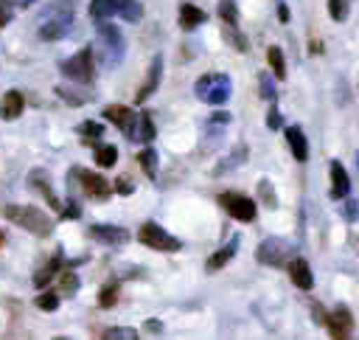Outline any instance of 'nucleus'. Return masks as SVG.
<instances>
[{"label": "nucleus", "mask_w": 359, "mask_h": 340, "mask_svg": "<svg viewBox=\"0 0 359 340\" xmlns=\"http://www.w3.org/2000/svg\"><path fill=\"white\" fill-rule=\"evenodd\" d=\"M11 14H14V6H11V0H0V28L11 22Z\"/></svg>", "instance_id": "nucleus-37"}, {"label": "nucleus", "mask_w": 359, "mask_h": 340, "mask_svg": "<svg viewBox=\"0 0 359 340\" xmlns=\"http://www.w3.org/2000/svg\"><path fill=\"white\" fill-rule=\"evenodd\" d=\"M328 11H331V17H334L337 22H342V20L348 17V3H345V0H328Z\"/></svg>", "instance_id": "nucleus-34"}, {"label": "nucleus", "mask_w": 359, "mask_h": 340, "mask_svg": "<svg viewBox=\"0 0 359 340\" xmlns=\"http://www.w3.org/2000/svg\"><path fill=\"white\" fill-rule=\"evenodd\" d=\"M115 14L126 22H137L143 17V6L137 0H115Z\"/></svg>", "instance_id": "nucleus-20"}, {"label": "nucleus", "mask_w": 359, "mask_h": 340, "mask_svg": "<svg viewBox=\"0 0 359 340\" xmlns=\"http://www.w3.org/2000/svg\"><path fill=\"white\" fill-rule=\"evenodd\" d=\"M266 126H269V129H278V126H280V112H278L275 107H272L269 115H266Z\"/></svg>", "instance_id": "nucleus-43"}, {"label": "nucleus", "mask_w": 359, "mask_h": 340, "mask_svg": "<svg viewBox=\"0 0 359 340\" xmlns=\"http://www.w3.org/2000/svg\"><path fill=\"white\" fill-rule=\"evenodd\" d=\"M289 278L297 289H311L314 287V275H311V267L306 259H289Z\"/></svg>", "instance_id": "nucleus-14"}, {"label": "nucleus", "mask_w": 359, "mask_h": 340, "mask_svg": "<svg viewBox=\"0 0 359 340\" xmlns=\"http://www.w3.org/2000/svg\"><path fill=\"white\" fill-rule=\"evenodd\" d=\"M115 191L118 194H132V183L126 177H121V180H115Z\"/></svg>", "instance_id": "nucleus-44"}, {"label": "nucleus", "mask_w": 359, "mask_h": 340, "mask_svg": "<svg viewBox=\"0 0 359 340\" xmlns=\"http://www.w3.org/2000/svg\"><path fill=\"white\" fill-rule=\"evenodd\" d=\"M244 155H247V146H238V149H236V157H230V160H224V163H222V166H219L216 171H224V169H233L236 163H241V160H244Z\"/></svg>", "instance_id": "nucleus-39"}, {"label": "nucleus", "mask_w": 359, "mask_h": 340, "mask_svg": "<svg viewBox=\"0 0 359 340\" xmlns=\"http://www.w3.org/2000/svg\"><path fill=\"white\" fill-rule=\"evenodd\" d=\"M98 39H101V56H104V65L107 67H118L123 53H126V42H123V34L109 25V22H98Z\"/></svg>", "instance_id": "nucleus-2"}, {"label": "nucleus", "mask_w": 359, "mask_h": 340, "mask_svg": "<svg viewBox=\"0 0 359 340\" xmlns=\"http://www.w3.org/2000/svg\"><path fill=\"white\" fill-rule=\"evenodd\" d=\"M356 163H359V155H356Z\"/></svg>", "instance_id": "nucleus-49"}, {"label": "nucleus", "mask_w": 359, "mask_h": 340, "mask_svg": "<svg viewBox=\"0 0 359 340\" xmlns=\"http://www.w3.org/2000/svg\"><path fill=\"white\" fill-rule=\"evenodd\" d=\"M104 118L112 121L115 126H121V129L126 132V138L135 140V126H137L135 110H129V107H123V104H109V107H104Z\"/></svg>", "instance_id": "nucleus-9"}, {"label": "nucleus", "mask_w": 359, "mask_h": 340, "mask_svg": "<svg viewBox=\"0 0 359 340\" xmlns=\"http://www.w3.org/2000/svg\"><path fill=\"white\" fill-rule=\"evenodd\" d=\"M59 70H62L70 81L90 84V81H93V76H95V70H93V48H81L76 56L65 59V62L59 65Z\"/></svg>", "instance_id": "nucleus-5"}, {"label": "nucleus", "mask_w": 359, "mask_h": 340, "mask_svg": "<svg viewBox=\"0 0 359 340\" xmlns=\"http://www.w3.org/2000/svg\"><path fill=\"white\" fill-rule=\"evenodd\" d=\"M342 214H345L351 222H356V219H359V202H348V205L342 208Z\"/></svg>", "instance_id": "nucleus-42"}, {"label": "nucleus", "mask_w": 359, "mask_h": 340, "mask_svg": "<svg viewBox=\"0 0 359 340\" xmlns=\"http://www.w3.org/2000/svg\"><path fill=\"white\" fill-rule=\"evenodd\" d=\"M351 194V177L345 171V166L339 160H331V197L334 200H345Z\"/></svg>", "instance_id": "nucleus-15"}, {"label": "nucleus", "mask_w": 359, "mask_h": 340, "mask_svg": "<svg viewBox=\"0 0 359 340\" xmlns=\"http://www.w3.org/2000/svg\"><path fill=\"white\" fill-rule=\"evenodd\" d=\"M236 250H238V236H233L224 247H219L208 261H205V267H208V273H216V270H222L233 256H236Z\"/></svg>", "instance_id": "nucleus-17"}, {"label": "nucleus", "mask_w": 359, "mask_h": 340, "mask_svg": "<svg viewBox=\"0 0 359 340\" xmlns=\"http://www.w3.org/2000/svg\"><path fill=\"white\" fill-rule=\"evenodd\" d=\"M0 244H3V233H0Z\"/></svg>", "instance_id": "nucleus-48"}, {"label": "nucleus", "mask_w": 359, "mask_h": 340, "mask_svg": "<svg viewBox=\"0 0 359 340\" xmlns=\"http://www.w3.org/2000/svg\"><path fill=\"white\" fill-rule=\"evenodd\" d=\"M104 340H137L140 334H137V329H126V326H112V329H107L104 334H101Z\"/></svg>", "instance_id": "nucleus-29"}, {"label": "nucleus", "mask_w": 359, "mask_h": 340, "mask_svg": "<svg viewBox=\"0 0 359 340\" xmlns=\"http://www.w3.org/2000/svg\"><path fill=\"white\" fill-rule=\"evenodd\" d=\"M261 96L264 98H275V87H272V76L269 73L261 76Z\"/></svg>", "instance_id": "nucleus-40"}, {"label": "nucleus", "mask_w": 359, "mask_h": 340, "mask_svg": "<svg viewBox=\"0 0 359 340\" xmlns=\"http://www.w3.org/2000/svg\"><path fill=\"white\" fill-rule=\"evenodd\" d=\"M160 76H163V59H160V53L151 59V65H149V73H146V79H143V84H140V90L135 93V101L137 104H143L157 87H160Z\"/></svg>", "instance_id": "nucleus-13"}, {"label": "nucleus", "mask_w": 359, "mask_h": 340, "mask_svg": "<svg viewBox=\"0 0 359 340\" xmlns=\"http://www.w3.org/2000/svg\"><path fill=\"white\" fill-rule=\"evenodd\" d=\"M266 59H269V67H272V73H275V79H286V62H283V53H280V48H269L266 51Z\"/></svg>", "instance_id": "nucleus-25"}, {"label": "nucleus", "mask_w": 359, "mask_h": 340, "mask_svg": "<svg viewBox=\"0 0 359 340\" xmlns=\"http://www.w3.org/2000/svg\"><path fill=\"white\" fill-rule=\"evenodd\" d=\"M325 326H328V334L337 337V340L351 337V332H353V315H351V309H348L345 303L334 306V309L328 312V318H325Z\"/></svg>", "instance_id": "nucleus-8"}, {"label": "nucleus", "mask_w": 359, "mask_h": 340, "mask_svg": "<svg viewBox=\"0 0 359 340\" xmlns=\"http://www.w3.org/2000/svg\"><path fill=\"white\" fill-rule=\"evenodd\" d=\"M56 93H59L65 101H70V104H84V96H79V93L67 90V87H56Z\"/></svg>", "instance_id": "nucleus-41"}, {"label": "nucleus", "mask_w": 359, "mask_h": 340, "mask_svg": "<svg viewBox=\"0 0 359 340\" xmlns=\"http://www.w3.org/2000/svg\"><path fill=\"white\" fill-rule=\"evenodd\" d=\"M286 140H289V149L294 155L297 163H306L309 157V143H306V135L300 126H286Z\"/></svg>", "instance_id": "nucleus-16"}, {"label": "nucleus", "mask_w": 359, "mask_h": 340, "mask_svg": "<svg viewBox=\"0 0 359 340\" xmlns=\"http://www.w3.org/2000/svg\"><path fill=\"white\" fill-rule=\"evenodd\" d=\"M73 8H76V0H50V6L42 11V20L56 17V14H73Z\"/></svg>", "instance_id": "nucleus-27"}, {"label": "nucleus", "mask_w": 359, "mask_h": 340, "mask_svg": "<svg viewBox=\"0 0 359 340\" xmlns=\"http://www.w3.org/2000/svg\"><path fill=\"white\" fill-rule=\"evenodd\" d=\"M224 37H227V39L233 42V48H238V51H247V42H244V37H241L238 31H233V25H230V28L224 31Z\"/></svg>", "instance_id": "nucleus-38"}, {"label": "nucleus", "mask_w": 359, "mask_h": 340, "mask_svg": "<svg viewBox=\"0 0 359 340\" xmlns=\"http://www.w3.org/2000/svg\"><path fill=\"white\" fill-rule=\"evenodd\" d=\"M3 214H6V219H11L14 225L25 228V230L34 233V236H48V233H50V219H48V214H42V211L34 208V205H6Z\"/></svg>", "instance_id": "nucleus-1"}, {"label": "nucleus", "mask_w": 359, "mask_h": 340, "mask_svg": "<svg viewBox=\"0 0 359 340\" xmlns=\"http://www.w3.org/2000/svg\"><path fill=\"white\" fill-rule=\"evenodd\" d=\"M219 202H222V208H227V214L230 216H236L238 222H252L255 219V200H250V197H244V194H236V191H224V194H219Z\"/></svg>", "instance_id": "nucleus-7"}, {"label": "nucleus", "mask_w": 359, "mask_h": 340, "mask_svg": "<svg viewBox=\"0 0 359 340\" xmlns=\"http://www.w3.org/2000/svg\"><path fill=\"white\" fill-rule=\"evenodd\" d=\"M34 303H36L39 309H45V312H53V309L59 306V295H56V292H39Z\"/></svg>", "instance_id": "nucleus-31"}, {"label": "nucleus", "mask_w": 359, "mask_h": 340, "mask_svg": "<svg viewBox=\"0 0 359 340\" xmlns=\"http://www.w3.org/2000/svg\"><path fill=\"white\" fill-rule=\"evenodd\" d=\"M137 163L143 166V171H146L149 177L157 174V152H154V149H143V152H137Z\"/></svg>", "instance_id": "nucleus-28"}, {"label": "nucleus", "mask_w": 359, "mask_h": 340, "mask_svg": "<svg viewBox=\"0 0 359 340\" xmlns=\"http://www.w3.org/2000/svg\"><path fill=\"white\" fill-rule=\"evenodd\" d=\"M79 132H81L84 138H101L104 126H101V124H95V121H81V124H79Z\"/></svg>", "instance_id": "nucleus-35"}, {"label": "nucleus", "mask_w": 359, "mask_h": 340, "mask_svg": "<svg viewBox=\"0 0 359 340\" xmlns=\"http://www.w3.org/2000/svg\"><path fill=\"white\" fill-rule=\"evenodd\" d=\"M90 236L98 239L107 247H121V244L129 242V230L121 228V225H93L90 228Z\"/></svg>", "instance_id": "nucleus-10"}, {"label": "nucleus", "mask_w": 359, "mask_h": 340, "mask_svg": "<svg viewBox=\"0 0 359 340\" xmlns=\"http://www.w3.org/2000/svg\"><path fill=\"white\" fill-rule=\"evenodd\" d=\"M11 3H20V6H34L36 0H11Z\"/></svg>", "instance_id": "nucleus-47"}, {"label": "nucleus", "mask_w": 359, "mask_h": 340, "mask_svg": "<svg viewBox=\"0 0 359 340\" xmlns=\"http://www.w3.org/2000/svg\"><path fill=\"white\" fill-rule=\"evenodd\" d=\"M137 239H140V244H146L151 250H160V253H177L182 247V242L174 239L171 233H165L157 222H143L137 228Z\"/></svg>", "instance_id": "nucleus-3"}, {"label": "nucleus", "mask_w": 359, "mask_h": 340, "mask_svg": "<svg viewBox=\"0 0 359 340\" xmlns=\"http://www.w3.org/2000/svg\"><path fill=\"white\" fill-rule=\"evenodd\" d=\"M112 14H115V0H90V17L95 22H101Z\"/></svg>", "instance_id": "nucleus-24"}, {"label": "nucleus", "mask_w": 359, "mask_h": 340, "mask_svg": "<svg viewBox=\"0 0 359 340\" xmlns=\"http://www.w3.org/2000/svg\"><path fill=\"white\" fill-rule=\"evenodd\" d=\"M42 177H45L42 171H34V174H31V185H34V188H39V191H42V194L48 197V205H50V208L62 211V202H59V200H56V194L50 191V183H45Z\"/></svg>", "instance_id": "nucleus-23"}, {"label": "nucleus", "mask_w": 359, "mask_h": 340, "mask_svg": "<svg viewBox=\"0 0 359 340\" xmlns=\"http://www.w3.org/2000/svg\"><path fill=\"white\" fill-rule=\"evenodd\" d=\"M194 93H196V98H202L208 104H224L227 96H230V79L222 76V73H216V76H210V73L208 76H199Z\"/></svg>", "instance_id": "nucleus-4"}, {"label": "nucleus", "mask_w": 359, "mask_h": 340, "mask_svg": "<svg viewBox=\"0 0 359 340\" xmlns=\"http://www.w3.org/2000/svg\"><path fill=\"white\" fill-rule=\"evenodd\" d=\"M76 174H79V183H81V188L87 191V194H93L95 200H107L109 194H112V185L101 177V174H95V171H87V169H76Z\"/></svg>", "instance_id": "nucleus-12"}, {"label": "nucleus", "mask_w": 359, "mask_h": 340, "mask_svg": "<svg viewBox=\"0 0 359 340\" xmlns=\"http://www.w3.org/2000/svg\"><path fill=\"white\" fill-rule=\"evenodd\" d=\"M146 329L149 332H163V323L160 320H146Z\"/></svg>", "instance_id": "nucleus-46"}, {"label": "nucleus", "mask_w": 359, "mask_h": 340, "mask_svg": "<svg viewBox=\"0 0 359 340\" xmlns=\"http://www.w3.org/2000/svg\"><path fill=\"white\" fill-rule=\"evenodd\" d=\"M62 289H65L67 295H73V292L79 289V275H76V273H65V275H62Z\"/></svg>", "instance_id": "nucleus-36"}, {"label": "nucleus", "mask_w": 359, "mask_h": 340, "mask_svg": "<svg viewBox=\"0 0 359 340\" xmlns=\"http://www.w3.org/2000/svg\"><path fill=\"white\" fill-rule=\"evenodd\" d=\"M73 28V14H56V17H48V20H42V25H39V37L42 39H62V37H67V31Z\"/></svg>", "instance_id": "nucleus-11"}, {"label": "nucleus", "mask_w": 359, "mask_h": 340, "mask_svg": "<svg viewBox=\"0 0 359 340\" xmlns=\"http://www.w3.org/2000/svg\"><path fill=\"white\" fill-rule=\"evenodd\" d=\"M278 17H280V22H289V8H286L283 3L278 6Z\"/></svg>", "instance_id": "nucleus-45"}, {"label": "nucleus", "mask_w": 359, "mask_h": 340, "mask_svg": "<svg viewBox=\"0 0 359 340\" xmlns=\"http://www.w3.org/2000/svg\"><path fill=\"white\" fill-rule=\"evenodd\" d=\"M258 194L264 197V205H266V208H275V205H278V200H275V191H272L269 180H261V183H258Z\"/></svg>", "instance_id": "nucleus-33"}, {"label": "nucleus", "mask_w": 359, "mask_h": 340, "mask_svg": "<svg viewBox=\"0 0 359 340\" xmlns=\"http://www.w3.org/2000/svg\"><path fill=\"white\" fill-rule=\"evenodd\" d=\"M22 110H25V101H22L20 90H8V93L3 96V101H0V115H3L6 121H14V118H20Z\"/></svg>", "instance_id": "nucleus-18"}, {"label": "nucleus", "mask_w": 359, "mask_h": 340, "mask_svg": "<svg viewBox=\"0 0 359 340\" xmlns=\"http://www.w3.org/2000/svg\"><path fill=\"white\" fill-rule=\"evenodd\" d=\"M292 244L286 242V239H280V236H269V239H264L261 244H258V250H255V259L261 261V264H269V267H280V264H289V259H292Z\"/></svg>", "instance_id": "nucleus-6"}, {"label": "nucleus", "mask_w": 359, "mask_h": 340, "mask_svg": "<svg viewBox=\"0 0 359 340\" xmlns=\"http://www.w3.org/2000/svg\"><path fill=\"white\" fill-rule=\"evenodd\" d=\"M219 17H222L227 25H236V22H238V8H236V0H219Z\"/></svg>", "instance_id": "nucleus-30"}, {"label": "nucleus", "mask_w": 359, "mask_h": 340, "mask_svg": "<svg viewBox=\"0 0 359 340\" xmlns=\"http://www.w3.org/2000/svg\"><path fill=\"white\" fill-rule=\"evenodd\" d=\"M154 135H157V129H154V124H151V115L149 112H140L137 115V126H135V138H140V140H154Z\"/></svg>", "instance_id": "nucleus-22"}, {"label": "nucleus", "mask_w": 359, "mask_h": 340, "mask_svg": "<svg viewBox=\"0 0 359 340\" xmlns=\"http://www.w3.org/2000/svg\"><path fill=\"white\" fill-rule=\"evenodd\" d=\"M59 264H62V253H56V256H53L42 270H36V275H34V287H39V289H42V287H45V284L59 273Z\"/></svg>", "instance_id": "nucleus-21"}, {"label": "nucleus", "mask_w": 359, "mask_h": 340, "mask_svg": "<svg viewBox=\"0 0 359 340\" xmlns=\"http://www.w3.org/2000/svg\"><path fill=\"white\" fill-rule=\"evenodd\" d=\"M208 20V14L199 8V6H191V3H182L180 6V25L182 28H196Z\"/></svg>", "instance_id": "nucleus-19"}, {"label": "nucleus", "mask_w": 359, "mask_h": 340, "mask_svg": "<svg viewBox=\"0 0 359 340\" xmlns=\"http://www.w3.org/2000/svg\"><path fill=\"white\" fill-rule=\"evenodd\" d=\"M115 301H118V284H107L98 295V303L101 306H115Z\"/></svg>", "instance_id": "nucleus-32"}, {"label": "nucleus", "mask_w": 359, "mask_h": 340, "mask_svg": "<svg viewBox=\"0 0 359 340\" xmlns=\"http://www.w3.org/2000/svg\"><path fill=\"white\" fill-rule=\"evenodd\" d=\"M115 160H118V149H115L112 143H107V146H98V149H95V163H98L101 169L115 166Z\"/></svg>", "instance_id": "nucleus-26"}]
</instances>
